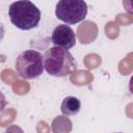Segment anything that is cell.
I'll use <instances>...</instances> for the list:
<instances>
[{
	"instance_id": "obj_7",
	"label": "cell",
	"mask_w": 133,
	"mask_h": 133,
	"mask_svg": "<svg viewBox=\"0 0 133 133\" xmlns=\"http://www.w3.org/2000/svg\"><path fill=\"white\" fill-rule=\"evenodd\" d=\"M72 128V122L65 115L56 116L51 124V130L53 133H70Z\"/></svg>"
},
{
	"instance_id": "obj_6",
	"label": "cell",
	"mask_w": 133,
	"mask_h": 133,
	"mask_svg": "<svg viewBox=\"0 0 133 133\" xmlns=\"http://www.w3.org/2000/svg\"><path fill=\"white\" fill-rule=\"evenodd\" d=\"M80 108H81L80 100L76 97L69 96L62 100L60 110H61L63 115L71 116V115H76L80 111Z\"/></svg>"
},
{
	"instance_id": "obj_11",
	"label": "cell",
	"mask_w": 133,
	"mask_h": 133,
	"mask_svg": "<svg viewBox=\"0 0 133 133\" xmlns=\"http://www.w3.org/2000/svg\"><path fill=\"white\" fill-rule=\"evenodd\" d=\"M116 133H122V132H116Z\"/></svg>"
},
{
	"instance_id": "obj_5",
	"label": "cell",
	"mask_w": 133,
	"mask_h": 133,
	"mask_svg": "<svg viewBox=\"0 0 133 133\" xmlns=\"http://www.w3.org/2000/svg\"><path fill=\"white\" fill-rule=\"evenodd\" d=\"M51 42L53 43L54 47L69 50L76 45V34L69 25H58L52 32Z\"/></svg>"
},
{
	"instance_id": "obj_8",
	"label": "cell",
	"mask_w": 133,
	"mask_h": 133,
	"mask_svg": "<svg viewBox=\"0 0 133 133\" xmlns=\"http://www.w3.org/2000/svg\"><path fill=\"white\" fill-rule=\"evenodd\" d=\"M3 133H24L23 129L18 125H10L5 129Z\"/></svg>"
},
{
	"instance_id": "obj_4",
	"label": "cell",
	"mask_w": 133,
	"mask_h": 133,
	"mask_svg": "<svg viewBox=\"0 0 133 133\" xmlns=\"http://www.w3.org/2000/svg\"><path fill=\"white\" fill-rule=\"evenodd\" d=\"M55 15L65 24L74 25L85 19L87 4L83 0H60L56 4Z\"/></svg>"
},
{
	"instance_id": "obj_10",
	"label": "cell",
	"mask_w": 133,
	"mask_h": 133,
	"mask_svg": "<svg viewBox=\"0 0 133 133\" xmlns=\"http://www.w3.org/2000/svg\"><path fill=\"white\" fill-rule=\"evenodd\" d=\"M3 33H4V29H3L2 24L0 23V39H2V37H3Z\"/></svg>"
},
{
	"instance_id": "obj_1",
	"label": "cell",
	"mask_w": 133,
	"mask_h": 133,
	"mask_svg": "<svg viewBox=\"0 0 133 133\" xmlns=\"http://www.w3.org/2000/svg\"><path fill=\"white\" fill-rule=\"evenodd\" d=\"M44 70L53 77H65L77 69V63L69 50L51 47L44 53Z\"/></svg>"
},
{
	"instance_id": "obj_2",
	"label": "cell",
	"mask_w": 133,
	"mask_h": 133,
	"mask_svg": "<svg viewBox=\"0 0 133 133\" xmlns=\"http://www.w3.org/2000/svg\"><path fill=\"white\" fill-rule=\"evenodd\" d=\"M8 16L12 25L21 30L33 29L41 21V10L29 0L12 2L8 8Z\"/></svg>"
},
{
	"instance_id": "obj_9",
	"label": "cell",
	"mask_w": 133,
	"mask_h": 133,
	"mask_svg": "<svg viewBox=\"0 0 133 133\" xmlns=\"http://www.w3.org/2000/svg\"><path fill=\"white\" fill-rule=\"evenodd\" d=\"M6 99H5V96L3 95V92L0 90V116L3 114L4 110H5V107H6Z\"/></svg>"
},
{
	"instance_id": "obj_3",
	"label": "cell",
	"mask_w": 133,
	"mask_h": 133,
	"mask_svg": "<svg viewBox=\"0 0 133 133\" xmlns=\"http://www.w3.org/2000/svg\"><path fill=\"white\" fill-rule=\"evenodd\" d=\"M15 69L21 78L26 80L35 79L44 72V56L36 50H25L17 57Z\"/></svg>"
}]
</instances>
